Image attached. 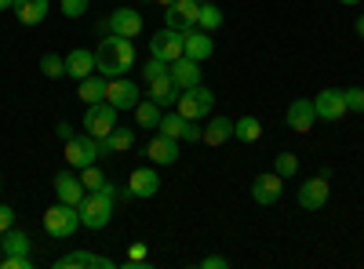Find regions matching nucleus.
Here are the masks:
<instances>
[{
    "mask_svg": "<svg viewBox=\"0 0 364 269\" xmlns=\"http://www.w3.org/2000/svg\"><path fill=\"white\" fill-rule=\"evenodd\" d=\"M135 66V44L128 37H117V33H106L95 48V73L102 77H124L128 70Z\"/></svg>",
    "mask_w": 364,
    "mask_h": 269,
    "instance_id": "1",
    "label": "nucleus"
},
{
    "mask_svg": "<svg viewBox=\"0 0 364 269\" xmlns=\"http://www.w3.org/2000/svg\"><path fill=\"white\" fill-rule=\"evenodd\" d=\"M117 200H120V190L106 178L102 190H91V193L80 200V207H77V212H80V226H84V229H106L109 219H113Z\"/></svg>",
    "mask_w": 364,
    "mask_h": 269,
    "instance_id": "2",
    "label": "nucleus"
},
{
    "mask_svg": "<svg viewBox=\"0 0 364 269\" xmlns=\"http://www.w3.org/2000/svg\"><path fill=\"white\" fill-rule=\"evenodd\" d=\"M44 229H48V236H55V241H70V236L80 229V212L73 204L58 200L55 207L44 212Z\"/></svg>",
    "mask_w": 364,
    "mask_h": 269,
    "instance_id": "3",
    "label": "nucleus"
},
{
    "mask_svg": "<svg viewBox=\"0 0 364 269\" xmlns=\"http://www.w3.org/2000/svg\"><path fill=\"white\" fill-rule=\"evenodd\" d=\"M211 106H215V95H211V87H204V84L186 87L175 102V109L186 116V121H204V116H211Z\"/></svg>",
    "mask_w": 364,
    "mask_h": 269,
    "instance_id": "4",
    "label": "nucleus"
},
{
    "mask_svg": "<svg viewBox=\"0 0 364 269\" xmlns=\"http://www.w3.org/2000/svg\"><path fill=\"white\" fill-rule=\"evenodd\" d=\"M161 190V175L154 171V164L149 168H135L128 175V186L120 190V200H154Z\"/></svg>",
    "mask_w": 364,
    "mask_h": 269,
    "instance_id": "5",
    "label": "nucleus"
},
{
    "mask_svg": "<svg viewBox=\"0 0 364 269\" xmlns=\"http://www.w3.org/2000/svg\"><path fill=\"white\" fill-rule=\"evenodd\" d=\"M113 128H117V109H113L106 99L84 109V131H87L91 138H109Z\"/></svg>",
    "mask_w": 364,
    "mask_h": 269,
    "instance_id": "6",
    "label": "nucleus"
},
{
    "mask_svg": "<svg viewBox=\"0 0 364 269\" xmlns=\"http://www.w3.org/2000/svg\"><path fill=\"white\" fill-rule=\"evenodd\" d=\"M182 48H186V33H178V29H157L154 40H149V55L161 58V62H175V58H182Z\"/></svg>",
    "mask_w": 364,
    "mask_h": 269,
    "instance_id": "7",
    "label": "nucleus"
},
{
    "mask_svg": "<svg viewBox=\"0 0 364 269\" xmlns=\"http://www.w3.org/2000/svg\"><path fill=\"white\" fill-rule=\"evenodd\" d=\"M106 102L120 113V109H135L142 102V92H139V84L128 80V77H113L106 84Z\"/></svg>",
    "mask_w": 364,
    "mask_h": 269,
    "instance_id": "8",
    "label": "nucleus"
},
{
    "mask_svg": "<svg viewBox=\"0 0 364 269\" xmlns=\"http://www.w3.org/2000/svg\"><path fill=\"white\" fill-rule=\"evenodd\" d=\"M314 109H317V121H328V124L343 121V116L350 113V106H346V95L339 92V87H324V92L314 99Z\"/></svg>",
    "mask_w": 364,
    "mask_h": 269,
    "instance_id": "9",
    "label": "nucleus"
},
{
    "mask_svg": "<svg viewBox=\"0 0 364 269\" xmlns=\"http://www.w3.org/2000/svg\"><path fill=\"white\" fill-rule=\"evenodd\" d=\"M331 197V186H328V175L321 171L317 178H306V182L299 186V207L302 212H321Z\"/></svg>",
    "mask_w": 364,
    "mask_h": 269,
    "instance_id": "10",
    "label": "nucleus"
},
{
    "mask_svg": "<svg viewBox=\"0 0 364 269\" xmlns=\"http://www.w3.org/2000/svg\"><path fill=\"white\" fill-rule=\"evenodd\" d=\"M157 131L168 135V138H175V142H200V128H197V121H186V116H182L178 109L161 116Z\"/></svg>",
    "mask_w": 364,
    "mask_h": 269,
    "instance_id": "11",
    "label": "nucleus"
},
{
    "mask_svg": "<svg viewBox=\"0 0 364 269\" xmlns=\"http://www.w3.org/2000/svg\"><path fill=\"white\" fill-rule=\"evenodd\" d=\"M197 18H200V4H197V0H175L171 8H164L168 29H178V33H190V29H197Z\"/></svg>",
    "mask_w": 364,
    "mask_h": 269,
    "instance_id": "12",
    "label": "nucleus"
},
{
    "mask_svg": "<svg viewBox=\"0 0 364 269\" xmlns=\"http://www.w3.org/2000/svg\"><path fill=\"white\" fill-rule=\"evenodd\" d=\"M95 160H99V142L91 138L87 131L66 138V164L70 168H87V164H95Z\"/></svg>",
    "mask_w": 364,
    "mask_h": 269,
    "instance_id": "13",
    "label": "nucleus"
},
{
    "mask_svg": "<svg viewBox=\"0 0 364 269\" xmlns=\"http://www.w3.org/2000/svg\"><path fill=\"white\" fill-rule=\"evenodd\" d=\"M102 29H106V33H117V37L135 40V37L142 33V15H139L135 8H117V11L102 22Z\"/></svg>",
    "mask_w": 364,
    "mask_h": 269,
    "instance_id": "14",
    "label": "nucleus"
},
{
    "mask_svg": "<svg viewBox=\"0 0 364 269\" xmlns=\"http://www.w3.org/2000/svg\"><path fill=\"white\" fill-rule=\"evenodd\" d=\"M281 193H284V178L277 171H266V175H255L252 178V200L255 204L269 207V204L281 200Z\"/></svg>",
    "mask_w": 364,
    "mask_h": 269,
    "instance_id": "15",
    "label": "nucleus"
},
{
    "mask_svg": "<svg viewBox=\"0 0 364 269\" xmlns=\"http://www.w3.org/2000/svg\"><path fill=\"white\" fill-rule=\"evenodd\" d=\"M284 121H288V128H291V131H299V135L314 131V124H317L314 99H295V102L288 106V113H284Z\"/></svg>",
    "mask_w": 364,
    "mask_h": 269,
    "instance_id": "16",
    "label": "nucleus"
},
{
    "mask_svg": "<svg viewBox=\"0 0 364 269\" xmlns=\"http://www.w3.org/2000/svg\"><path fill=\"white\" fill-rule=\"evenodd\" d=\"M146 157H149V164H154V168H168V164L178 160V142L157 131L154 138L146 142Z\"/></svg>",
    "mask_w": 364,
    "mask_h": 269,
    "instance_id": "17",
    "label": "nucleus"
},
{
    "mask_svg": "<svg viewBox=\"0 0 364 269\" xmlns=\"http://www.w3.org/2000/svg\"><path fill=\"white\" fill-rule=\"evenodd\" d=\"M55 269H117V262H113V258H106V255L73 251V255H63V258H55Z\"/></svg>",
    "mask_w": 364,
    "mask_h": 269,
    "instance_id": "18",
    "label": "nucleus"
},
{
    "mask_svg": "<svg viewBox=\"0 0 364 269\" xmlns=\"http://www.w3.org/2000/svg\"><path fill=\"white\" fill-rule=\"evenodd\" d=\"M178 95H182V87L171 80V73H161V77L149 80V99H154L161 109H171L178 102Z\"/></svg>",
    "mask_w": 364,
    "mask_h": 269,
    "instance_id": "19",
    "label": "nucleus"
},
{
    "mask_svg": "<svg viewBox=\"0 0 364 269\" xmlns=\"http://www.w3.org/2000/svg\"><path fill=\"white\" fill-rule=\"evenodd\" d=\"M55 193H58V200H63V204H73V207H80V200L87 197L84 182H80V178H73L70 171H58L55 175Z\"/></svg>",
    "mask_w": 364,
    "mask_h": 269,
    "instance_id": "20",
    "label": "nucleus"
},
{
    "mask_svg": "<svg viewBox=\"0 0 364 269\" xmlns=\"http://www.w3.org/2000/svg\"><path fill=\"white\" fill-rule=\"evenodd\" d=\"M211 51H215V40H211L208 29H190V33H186V48H182V55L193 58V62H204V58H211Z\"/></svg>",
    "mask_w": 364,
    "mask_h": 269,
    "instance_id": "21",
    "label": "nucleus"
},
{
    "mask_svg": "<svg viewBox=\"0 0 364 269\" xmlns=\"http://www.w3.org/2000/svg\"><path fill=\"white\" fill-rule=\"evenodd\" d=\"M168 73H171V80L182 87V92H186V87H197L200 84V62H193V58H175V62L168 66Z\"/></svg>",
    "mask_w": 364,
    "mask_h": 269,
    "instance_id": "22",
    "label": "nucleus"
},
{
    "mask_svg": "<svg viewBox=\"0 0 364 269\" xmlns=\"http://www.w3.org/2000/svg\"><path fill=\"white\" fill-rule=\"evenodd\" d=\"M99 142V157H109V153H128L135 146V128H113L109 138H95Z\"/></svg>",
    "mask_w": 364,
    "mask_h": 269,
    "instance_id": "23",
    "label": "nucleus"
},
{
    "mask_svg": "<svg viewBox=\"0 0 364 269\" xmlns=\"http://www.w3.org/2000/svg\"><path fill=\"white\" fill-rule=\"evenodd\" d=\"M91 73H95V51H87V48H73V51L66 55V77L84 80V77H91Z\"/></svg>",
    "mask_w": 364,
    "mask_h": 269,
    "instance_id": "24",
    "label": "nucleus"
},
{
    "mask_svg": "<svg viewBox=\"0 0 364 269\" xmlns=\"http://www.w3.org/2000/svg\"><path fill=\"white\" fill-rule=\"evenodd\" d=\"M106 84H109V77H102V73H91V77L77 80V99H80L84 106L102 102V99H106Z\"/></svg>",
    "mask_w": 364,
    "mask_h": 269,
    "instance_id": "25",
    "label": "nucleus"
},
{
    "mask_svg": "<svg viewBox=\"0 0 364 269\" xmlns=\"http://www.w3.org/2000/svg\"><path fill=\"white\" fill-rule=\"evenodd\" d=\"M230 138H233V121L230 116H211V121L200 128V142H208V146H223Z\"/></svg>",
    "mask_w": 364,
    "mask_h": 269,
    "instance_id": "26",
    "label": "nucleus"
},
{
    "mask_svg": "<svg viewBox=\"0 0 364 269\" xmlns=\"http://www.w3.org/2000/svg\"><path fill=\"white\" fill-rule=\"evenodd\" d=\"M11 11L22 26H41L48 18V0H15Z\"/></svg>",
    "mask_w": 364,
    "mask_h": 269,
    "instance_id": "27",
    "label": "nucleus"
},
{
    "mask_svg": "<svg viewBox=\"0 0 364 269\" xmlns=\"http://www.w3.org/2000/svg\"><path fill=\"white\" fill-rule=\"evenodd\" d=\"M132 113H135V124H139V128H149V131H154V128L161 124V116H164V109H161L154 99H142Z\"/></svg>",
    "mask_w": 364,
    "mask_h": 269,
    "instance_id": "28",
    "label": "nucleus"
},
{
    "mask_svg": "<svg viewBox=\"0 0 364 269\" xmlns=\"http://www.w3.org/2000/svg\"><path fill=\"white\" fill-rule=\"evenodd\" d=\"M4 255H33V241H29V233L11 226L4 233Z\"/></svg>",
    "mask_w": 364,
    "mask_h": 269,
    "instance_id": "29",
    "label": "nucleus"
},
{
    "mask_svg": "<svg viewBox=\"0 0 364 269\" xmlns=\"http://www.w3.org/2000/svg\"><path fill=\"white\" fill-rule=\"evenodd\" d=\"M233 138H240V142H259V138H262L259 116H240V121H233Z\"/></svg>",
    "mask_w": 364,
    "mask_h": 269,
    "instance_id": "30",
    "label": "nucleus"
},
{
    "mask_svg": "<svg viewBox=\"0 0 364 269\" xmlns=\"http://www.w3.org/2000/svg\"><path fill=\"white\" fill-rule=\"evenodd\" d=\"M219 26H223V11H219L215 4H211V0H208V4H200V18H197V29H208V33H215Z\"/></svg>",
    "mask_w": 364,
    "mask_h": 269,
    "instance_id": "31",
    "label": "nucleus"
},
{
    "mask_svg": "<svg viewBox=\"0 0 364 269\" xmlns=\"http://www.w3.org/2000/svg\"><path fill=\"white\" fill-rule=\"evenodd\" d=\"M41 73H44V77H51V80L66 77V58H63V55H51V51H48V55L41 58Z\"/></svg>",
    "mask_w": 364,
    "mask_h": 269,
    "instance_id": "32",
    "label": "nucleus"
},
{
    "mask_svg": "<svg viewBox=\"0 0 364 269\" xmlns=\"http://www.w3.org/2000/svg\"><path fill=\"white\" fill-rule=\"evenodd\" d=\"M273 171H277L281 178H295L299 175V157L295 153H277L273 157Z\"/></svg>",
    "mask_w": 364,
    "mask_h": 269,
    "instance_id": "33",
    "label": "nucleus"
},
{
    "mask_svg": "<svg viewBox=\"0 0 364 269\" xmlns=\"http://www.w3.org/2000/svg\"><path fill=\"white\" fill-rule=\"evenodd\" d=\"M80 182H84V190L91 193V190H102V186H106V175H102L95 164H87V168H80Z\"/></svg>",
    "mask_w": 364,
    "mask_h": 269,
    "instance_id": "34",
    "label": "nucleus"
},
{
    "mask_svg": "<svg viewBox=\"0 0 364 269\" xmlns=\"http://www.w3.org/2000/svg\"><path fill=\"white\" fill-rule=\"evenodd\" d=\"M161 73H168V62H161V58H154V55H149V58H146V66H142V80L149 84V80H154V77H161Z\"/></svg>",
    "mask_w": 364,
    "mask_h": 269,
    "instance_id": "35",
    "label": "nucleus"
},
{
    "mask_svg": "<svg viewBox=\"0 0 364 269\" xmlns=\"http://www.w3.org/2000/svg\"><path fill=\"white\" fill-rule=\"evenodd\" d=\"M33 255H4V262H0V269H33Z\"/></svg>",
    "mask_w": 364,
    "mask_h": 269,
    "instance_id": "36",
    "label": "nucleus"
},
{
    "mask_svg": "<svg viewBox=\"0 0 364 269\" xmlns=\"http://www.w3.org/2000/svg\"><path fill=\"white\" fill-rule=\"evenodd\" d=\"M346 106H350V113H364V87H346Z\"/></svg>",
    "mask_w": 364,
    "mask_h": 269,
    "instance_id": "37",
    "label": "nucleus"
},
{
    "mask_svg": "<svg viewBox=\"0 0 364 269\" xmlns=\"http://www.w3.org/2000/svg\"><path fill=\"white\" fill-rule=\"evenodd\" d=\"M87 11V0H63V15L66 18H80Z\"/></svg>",
    "mask_w": 364,
    "mask_h": 269,
    "instance_id": "38",
    "label": "nucleus"
},
{
    "mask_svg": "<svg viewBox=\"0 0 364 269\" xmlns=\"http://www.w3.org/2000/svg\"><path fill=\"white\" fill-rule=\"evenodd\" d=\"M15 226V212H11V204H0V233H8Z\"/></svg>",
    "mask_w": 364,
    "mask_h": 269,
    "instance_id": "39",
    "label": "nucleus"
},
{
    "mask_svg": "<svg viewBox=\"0 0 364 269\" xmlns=\"http://www.w3.org/2000/svg\"><path fill=\"white\" fill-rule=\"evenodd\" d=\"M200 265H204V269H230V258H223V255H208V258H200Z\"/></svg>",
    "mask_w": 364,
    "mask_h": 269,
    "instance_id": "40",
    "label": "nucleus"
},
{
    "mask_svg": "<svg viewBox=\"0 0 364 269\" xmlns=\"http://www.w3.org/2000/svg\"><path fill=\"white\" fill-rule=\"evenodd\" d=\"M55 135H58V138H63V142H66V138H73V128H70V124L63 121V124H58V128H55Z\"/></svg>",
    "mask_w": 364,
    "mask_h": 269,
    "instance_id": "41",
    "label": "nucleus"
},
{
    "mask_svg": "<svg viewBox=\"0 0 364 269\" xmlns=\"http://www.w3.org/2000/svg\"><path fill=\"white\" fill-rule=\"evenodd\" d=\"M146 258V244H132V262H142Z\"/></svg>",
    "mask_w": 364,
    "mask_h": 269,
    "instance_id": "42",
    "label": "nucleus"
},
{
    "mask_svg": "<svg viewBox=\"0 0 364 269\" xmlns=\"http://www.w3.org/2000/svg\"><path fill=\"white\" fill-rule=\"evenodd\" d=\"M357 37L364 40V15H357Z\"/></svg>",
    "mask_w": 364,
    "mask_h": 269,
    "instance_id": "43",
    "label": "nucleus"
},
{
    "mask_svg": "<svg viewBox=\"0 0 364 269\" xmlns=\"http://www.w3.org/2000/svg\"><path fill=\"white\" fill-rule=\"evenodd\" d=\"M8 8H15V0H0V11H8Z\"/></svg>",
    "mask_w": 364,
    "mask_h": 269,
    "instance_id": "44",
    "label": "nucleus"
},
{
    "mask_svg": "<svg viewBox=\"0 0 364 269\" xmlns=\"http://www.w3.org/2000/svg\"><path fill=\"white\" fill-rule=\"evenodd\" d=\"M157 4H161V8H171V4H175V0H157Z\"/></svg>",
    "mask_w": 364,
    "mask_h": 269,
    "instance_id": "45",
    "label": "nucleus"
},
{
    "mask_svg": "<svg viewBox=\"0 0 364 269\" xmlns=\"http://www.w3.org/2000/svg\"><path fill=\"white\" fill-rule=\"evenodd\" d=\"M339 4H360V0H339Z\"/></svg>",
    "mask_w": 364,
    "mask_h": 269,
    "instance_id": "46",
    "label": "nucleus"
},
{
    "mask_svg": "<svg viewBox=\"0 0 364 269\" xmlns=\"http://www.w3.org/2000/svg\"><path fill=\"white\" fill-rule=\"evenodd\" d=\"M0 251H4V233H0Z\"/></svg>",
    "mask_w": 364,
    "mask_h": 269,
    "instance_id": "47",
    "label": "nucleus"
},
{
    "mask_svg": "<svg viewBox=\"0 0 364 269\" xmlns=\"http://www.w3.org/2000/svg\"><path fill=\"white\" fill-rule=\"evenodd\" d=\"M197 4H208V0H197Z\"/></svg>",
    "mask_w": 364,
    "mask_h": 269,
    "instance_id": "48",
    "label": "nucleus"
},
{
    "mask_svg": "<svg viewBox=\"0 0 364 269\" xmlns=\"http://www.w3.org/2000/svg\"><path fill=\"white\" fill-rule=\"evenodd\" d=\"M142 4H149V0H142Z\"/></svg>",
    "mask_w": 364,
    "mask_h": 269,
    "instance_id": "49",
    "label": "nucleus"
}]
</instances>
